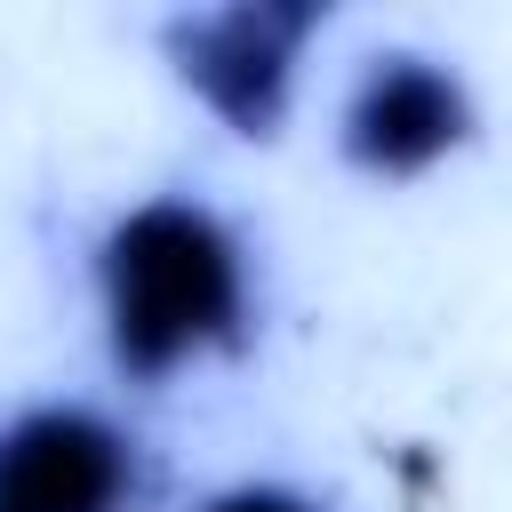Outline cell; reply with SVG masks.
Returning a JSON list of instances; mask_svg holds the SVG:
<instances>
[{
    "instance_id": "6da1fadb",
    "label": "cell",
    "mask_w": 512,
    "mask_h": 512,
    "mask_svg": "<svg viewBox=\"0 0 512 512\" xmlns=\"http://www.w3.org/2000/svg\"><path fill=\"white\" fill-rule=\"evenodd\" d=\"M112 352L128 376H168L200 344L240 336V256L208 208L152 200L104 240Z\"/></svg>"
},
{
    "instance_id": "7a4b0ae2",
    "label": "cell",
    "mask_w": 512,
    "mask_h": 512,
    "mask_svg": "<svg viewBox=\"0 0 512 512\" xmlns=\"http://www.w3.org/2000/svg\"><path fill=\"white\" fill-rule=\"evenodd\" d=\"M320 24L312 0H240V8H216V16H192L168 32L184 80L240 128V136H272L280 120V96H288V56L296 40Z\"/></svg>"
},
{
    "instance_id": "3957f363",
    "label": "cell",
    "mask_w": 512,
    "mask_h": 512,
    "mask_svg": "<svg viewBox=\"0 0 512 512\" xmlns=\"http://www.w3.org/2000/svg\"><path fill=\"white\" fill-rule=\"evenodd\" d=\"M136 496V456L112 424L80 408H40L0 432V512H120Z\"/></svg>"
},
{
    "instance_id": "277c9868",
    "label": "cell",
    "mask_w": 512,
    "mask_h": 512,
    "mask_svg": "<svg viewBox=\"0 0 512 512\" xmlns=\"http://www.w3.org/2000/svg\"><path fill=\"white\" fill-rule=\"evenodd\" d=\"M464 88L440 72V64H424V56H384L368 80H360V96H352V120H344V144H352V160H368V168H384V176H408V168H424V160H440L456 136H464Z\"/></svg>"
},
{
    "instance_id": "5b68a950",
    "label": "cell",
    "mask_w": 512,
    "mask_h": 512,
    "mask_svg": "<svg viewBox=\"0 0 512 512\" xmlns=\"http://www.w3.org/2000/svg\"><path fill=\"white\" fill-rule=\"evenodd\" d=\"M208 512H312V504H296V496H280V488H232V496H216Z\"/></svg>"
}]
</instances>
